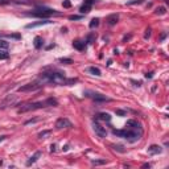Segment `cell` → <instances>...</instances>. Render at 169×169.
I'll use <instances>...</instances> for the list:
<instances>
[{"label":"cell","mask_w":169,"mask_h":169,"mask_svg":"<svg viewBox=\"0 0 169 169\" xmlns=\"http://www.w3.org/2000/svg\"><path fill=\"white\" fill-rule=\"evenodd\" d=\"M73 124L69 119H66V118H60V119H57L56 122V128L57 129H63V128H72Z\"/></svg>","instance_id":"5b68a950"},{"label":"cell","mask_w":169,"mask_h":169,"mask_svg":"<svg viewBox=\"0 0 169 169\" xmlns=\"http://www.w3.org/2000/svg\"><path fill=\"white\" fill-rule=\"evenodd\" d=\"M148 153H149V155H159V153H161V147H160V145H156V144L151 145V147L148 148Z\"/></svg>","instance_id":"9a60e30c"},{"label":"cell","mask_w":169,"mask_h":169,"mask_svg":"<svg viewBox=\"0 0 169 169\" xmlns=\"http://www.w3.org/2000/svg\"><path fill=\"white\" fill-rule=\"evenodd\" d=\"M143 168H151V165H149V164H144V165H143Z\"/></svg>","instance_id":"f35d334b"},{"label":"cell","mask_w":169,"mask_h":169,"mask_svg":"<svg viewBox=\"0 0 169 169\" xmlns=\"http://www.w3.org/2000/svg\"><path fill=\"white\" fill-rule=\"evenodd\" d=\"M82 16H78V15H73V16H69V20H81Z\"/></svg>","instance_id":"4dcf8cb0"},{"label":"cell","mask_w":169,"mask_h":169,"mask_svg":"<svg viewBox=\"0 0 169 169\" xmlns=\"http://www.w3.org/2000/svg\"><path fill=\"white\" fill-rule=\"evenodd\" d=\"M60 62L66 63V65H70V63H73V60L72 58H60Z\"/></svg>","instance_id":"484cf974"},{"label":"cell","mask_w":169,"mask_h":169,"mask_svg":"<svg viewBox=\"0 0 169 169\" xmlns=\"http://www.w3.org/2000/svg\"><path fill=\"white\" fill-rule=\"evenodd\" d=\"M143 3V0H135V1H128V5H131V4H141Z\"/></svg>","instance_id":"d6a6232c"},{"label":"cell","mask_w":169,"mask_h":169,"mask_svg":"<svg viewBox=\"0 0 169 169\" xmlns=\"http://www.w3.org/2000/svg\"><path fill=\"white\" fill-rule=\"evenodd\" d=\"M115 114L119 116H124L125 115V111L124 110H115Z\"/></svg>","instance_id":"f546056e"},{"label":"cell","mask_w":169,"mask_h":169,"mask_svg":"<svg viewBox=\"0 0 169 169\" xmlns=\"http://www.w3.org/2000/svg\"><path fill=\"white\" fill-rule=\"evenodd\" d=\"M10 3H11V0H0L1 5H5V4H10Z\"/></svg>","instance_id":"836d02e7"},{"label":"cell","mask_w":169,"mask_h":169,"mask_svg":"<svg viewBox=\"0 0 169 169\" xmlns=\"http://www.w3.org/2000/svg\"><path fill=\"white\" fill-rule=\"evenodd\" d=\"M94 38H95V35H89V37H87V42H90V44H93V41H94Z\"/></svg>","instance_id":"1f68e13d"},{"label":"cell","mask_w":169,"mask_h":169,"mask_svg":"<svg viewBox=\"0 0 169 169\" xmlns=\"http://www.w3.org/2000/svg\"><path fill=\"white\" fill-rule=\"evenodd\" d=\"M155 13H156V15H160V16L165 15V13H166V8H165V7H159V8L155 11Z\"/></svg>","instance_id":"603a6c76"},{"label":"cell","mask_w":169,"mask_h":169,"mask_svg":"<svg viewBox=\"0 0 169 169\" xmlns=\"http://www.w3.org/2000/svg\"><path fill=\"white\" fill-rule=\"evenodd\" d=\"M165 36H166V33H163V35H161V40H164V38H165Z\"/></svg>","instance_id":"ab89813d"},{"label":"cell","mask_w":169,"mask_h":169,"mask_svg":"<svg viewBox=\"0 0 169 169\" xmlns=\"http://www.w3.org/2000/svg\"><path fill=\"white\" fill-rule=\"evenodd\" d=\"M41 155H42V153H41L40 151H37V152H35V155H33V156H31V157H29V160H28V161H27V165H28V166H31L32 164H35L36 161H37V160L41 157Z\"/></svg>","instance_id":"7c38bea8"},{"label":"cell","mask_w":169,"mask_h":169,"mask_svg":"<svg viewBox=\"0 0 169 169\" xmlns=\"http://www.w3.org/2000/svg\"><path fill=\"white\" fill-rule=\"evenodd\" d=\"M87 72L90 73V74H93V75H97V77H99L100 75V70L98 69V67H95V66H90L87 69Z\"/></svg>","instance_id":"e0dca14e"},{"label":"cell","mask_w":169,"mask_h":169,"mask_svg":"<svg viewBox=\"0 0 169 169\" xmlns=\"http://www.w3.org/2000/svg\"><path fill=\"white\" fill-rule=\"evenodd\" d=\"M73 46H74L77 50H83L84 49V42H82V41H74V42H73Z\"/></svg>","instance_id":"ac0fdd59"},{"label":"cell","mask_w":169,"mask_h":169,"mask_svg":"<svg viewBox=\"0 0 169 169\" xmlns=\"http://www.w3.org/2000/svg\"><path fill=\"white\" fill-rule=\"evenodd\" d=\"M28 16H35V17H50V16H53V15H56V16H58V15H61L60 12H57L56 10H48V8H37V10H35L33 12H29V13H27Z\"/></svg>","instance_id":"3957f363"},{"label":"cell","mask_w":169,"mask_h":169,"mask_svg":"<svg viewBox=\"0 0 169 169\" xmlns=\"http://www.w3.org/2000/svg\"><path fill=\"white\" fill-rule=\"evenodd\" d=\"M93 128H94L95 134H97L99 138H106L107 132H106V128H104V127H102V124H99L98 122H95V120H94V123H93Z\"/></svg>","instance_id":"52a82bcc"},{"label":"cell","mask_w":169,"mask_h":169,"mask_svg":"<svg viewBox=\"0 0 169 169\" xmlns=\"http://www.w3.org/2000/svg\"><path fill=\"white\" fill-rule=\"evenodd\" d=\"M53 21L50 20H44V21H37V22H32V24H28L25 28L27 29H31V28H36V27H41V25H46V24H52Z\"/></svg>","instance_id":"8fae6325"},{"label":"cell","mask_w":169,"mask_h":169,"mask_svg":"<svg viewBox=\"0 0 169 169\" xmlns=\"http://www.w3.org/2000/svg\"><path fill=\"white\" fill-rule=\"evenodd\" d=\"M42 84L40 83V82H32V83H28L25 84V86H21V87H19V91H22V93H27V91H35L37 90V89H40Z\"/></svg>","instance_id":"8992f818"},{"label":"cell","mask_w":169,"mask_h":169,"mask_svg":"<svg viewBox=\"0 0 169 169\" xmlns=\"http://www.w3.org/2000/svg\"><path fill=\"white\" fill-rule=\"evenodd\" d=\"M8 37H12V38H16V40H19V38H20V35H10Z\"/></svg>","instance_id":"d590c367"},{"label":"cell","mask_w":169,"mask_h":169,"mask_svg":"<svg viewBox=\"0 0 169 169\" xmlns=\"http://www.w3.org/2000/svg\"><path fill=\"white\" fill-rule=\"evenodd\" d=\"M46 104L48 106H58V100L54 99V98H48L46 99Z\"/></svg>","instance_id":"ffe728a7"},{"label":"cell","mask_w":169,"mask_h":169,"mask_svg":"<svg viewBox=\"0 0 169 169\" xmlns=\"http://www.w3.org/2000/svg\"><path fill=\"white\" fill-rule=\"evenodd\" d=\"M8 48H10V44L5 40H0V50H8Z\"/></svg>","instance_id":"7402d4cb"},{"label":"cell","mask_w":169,"mask_h":169,"mask_svg":"<svg viewBox=\"0 0 169 169\" xmlns=\"http://www.w3.org/2000/svg\"><path fill=\"white\" fill-rule=\"evenodd\" d=\"M5 138H7V136H0V141H1V140H4Z\"/></svg>","instance_id":"60d3db41"},{"label":"cell","mask_w":169,"mask_h":169,"mask_svg":"<svg viewBox=\"0 0 169 169\" xmlns=\"http://www.w3.org/2000/svg\"><path fill=\"white\" fill-rule=\"evenodd\" d=\"M8 57H10L8 50H0V60H7Z\"/></svg>","instance_id":"cb8c5ba5"},{"label":"cell","mask_w":169,"mask_h":169,"mask_svg":"<svg viewBox=\"0 0 169 169\" xmlns=\"http://www.w3.org/2000/svg\"><path fill=\"white\" fill-rule=\"evenodd\" d=\"M151 32H152V31H151V28L145 29V33H144V38H145V40H148V38L151 37Z\"/></svg>","instance_id":"83f0119b"},{"label":"cell","mask_w":169,"mask_h":169,"mask_svg":"<svg viewBox=\"0 0 169 169\" xmlns=\"http://www.w3.org/2000/svg\"><path fill=\"white\" fill-rule=\"evenodd\" d=\"M94 1H95V0H84V4H82V5H81V8H79V12H81V13L90 12L91 5L94 4Z\"/></svg>","instance_id":"ba28073f"},{"label":"cell","mask_w":169,"mask_h":169,"mask_svg":"<svg viewBox=\"0 0 169 169\" xmlns=\"http://www.w3.org/2000/svg\"><path fill=\"white\" fill-rule=\"evenodd\" d=\"M114 149L118 151V152H120V153H124L125 149L123 148V145H114Z\"/></svg>","instance_id":"4316f807"},{"label":"cell","mask_w":169,"mask_h":169,"mask_svg":"<svg viewBox=\"0 0 169 169\" xmlns=\"http://www.w3.org/2000/svg\"><path fill=\"white\" fill-rule=\"evenodd\" d=\"M131 82L135 84V86H138V87L139 86H141V82H136V81H134V79H131Z\"/></svg>","instance_id":"e575fe53"},{"label":"cell","mask_w":169,"mask_h":169,"mask_svg":"<svg viewBox=\"0 0 169 169\" xmlns=\"http://www.w3.org/2000/svg\"><path fill=\"white\" fill-rule=\"evenodd\" d=\"M98 25H99V19H98V17H94V19H93V20L90 21L89 27H90V28L93 29V28H97Z\"/></svg>","instance_id":"44dd1931"},{"label":"cell","mask_w":169,"mask_h":169,"mask_svg":"<svg viewBox=\"0 0 169 169\" xmlns=\"http://www.w3.org/2000/svg\"><path fill=\"white\" fill-rule=\"evenodd\" d=\"M41 78L54 84H66V81H67L65 78L63 73L58 72L56 69H52V72H42L41 73Z\"/></svg>","instance_id":"6da1fadb"},{"label":"cell","mask_w":169,"mask_h":169,"mask_svg":"<svg viewBox=\"0 0 169 169\" xmlns=\"http://www.w3.org/2000/svg\"><path fill=\"white\" fill-rule=\"evenodd\" d=\"M50 135H52V131H50V129H46V131L40 132V134H38V138L40 139H46V138H49Z\"/></svg>","instance_id":"d6986e66"},{"label":"cell","mask_w":169,"mask_h":169,"mask_svg":"<svg viewBox=\"0 0 169 169\" xmlns=\"http://www.w3.org/2000/svg\"><path fill=\"white\" fill-rule=\"evenodd\" d=\"M33 42H35L36 49H41V46H42V38H41L40 36H36L35 40H33Z\"/></svg>","instance_id":"2e32d148"},{"label":"cell","mask_w":169,"mask_h":169,"mask_svg":"<svg viewBox=\"0 0 169 169\" xmlns=\"http://www.w3.org/2000/svg\"><path fill=\"white\" fill-rule=\"evenodd\" d=\"M112 134L118 138H124L129 141V143H135V141H138L140 139L141 134L140 132H135L132 128H128V129H114Z\"/></svg>","instance_id":"7a4b0ae2"},{"label":"cell","mask_w":169,"mask_h":169,"mask_svg":"<svg viewBox=\"0 0 169 169\" xmlns=\"http://www.w3.org/2000/svg\"><path fill=\"white\" fill-rule=\"evenodd\" d=\"M118 21H119V16L116 15V13H112V15L107 16V24L108 25H115Z\"/></svg>","instance_id":"4fadbf2b"},{"label":"cell","mask_w":169,"mask_h":169,"mask_svg":"<svg viewBox=\"0 0 169 169\" xmlns=\"http://www.w3.org/2000/svg\"><path fill=\"white\" fill-rule=\"evenodd\" d=\"M127 127H128V128H132V129H139V131H141L140 123H139L138 120H134V119L127 120Z\"/></svg>","instance_id":"30bf717a"},{"label":"cell","mask_w":169,"mask_h":169,"mask_svg":"<svg viewBox=\"0 0 169 169\" xmlns=\"http://www.w3.org/2000/svg\"><path fill=\"white\" fill-rule=\"evenodd\" d=\"M46 100L44 102H33V103H25L19 108V112H27V111H33V110H38L42 107H46Z\"/></svg>","instance_id":"277c9868"},{"label":"cell","mask_w":169,"mask_h":169,"mask_svg":"<svg viewBox=\"0 0 169 169\" xmlns=\"http://www.w3.org/2000/svg\"><path fill=\"white\" fill-rule=\"evenodd\" d=\"M145 78H152V73H147V74H145Z\"/></svg>","instance_id":"74e56055"},{"label":"cell","mask_w":169,"mask_h":169,"mask_svg":"<svg viewBox=\"0 0 169 169\" xmlns=\"http://www.w3.org/2000/svg\"><path fill=\"white\" fill-rule=\"evenodd\" d=\"M50 152H56V144L50 145Z\"/></svg>","instance_id":"8d00e7d4"},{"label":"cell","mask_w":169,"mask_h":169,"mask_svg":"<svg viewBox=\"0 0 169 169\" xmlns=\"http://www.w3.org/2000/svg\"><path fill=\"white\" fill-rule=\"evenodd\" d=\"M0 36H1V32H0Z\"/></svg>","instance_id":"b9f144b4"},{"label":"cell","mask_w":169,"mask_h":169,"mask_svg":"<svg viewBox=\"0 0 169 169\" xmlns=\"http://www.w3.org/2000/svg\"><path fill=\"white\" fill-rule=\"evenodd\" d=\"M62 5L65 7V8H70V7H72V3H70L69 0H63V1H62Z\"/></svg>","instance_id":"f1b7e54d"},{"label":"cell","mask_w":169,"mask_h":169,"mask_svg":"<svg viewBox=\"0 0 169 169\" xmlns=\"http://www.w3.org/2000/svg\"><path fill=\"white\" fill-rule=\"evenodd\" d=\"M87 97H91L94 100H97V102H111L110 98H107L106 95H102V94H95V93H93L91 95H87Z\"/></svg>","instance_id":"9c48e42d"},{"label":"cell","mask_w":169,"mask_h":169,"mask_svg":"<svg viewBox=\"0 0 169 169\" xmlns=\"http://www.w3.org/2000/svg\"><path fill=\"white\" fill-rule=\"evenodd\" d=\"M91 163H93V165H104L107 161L106 160H93Z\"/></svg>","instance_id":"d4e9b609"},{"label":"cell","mask_w":169,"mask_h":169,"mask_svg":"<svg viewBox=\"0 0 169 169\" xmlns=\"http://www.w3.org/2000/svg\"><path fill=\"white\" fill-rule=\"evenodd\" d=\"M95 119L102 120V122H110V120H111V116H110V114H107V112H100L95 116Z\"/></svg>","instance_id":"5bb4252c"}]
</instances>
